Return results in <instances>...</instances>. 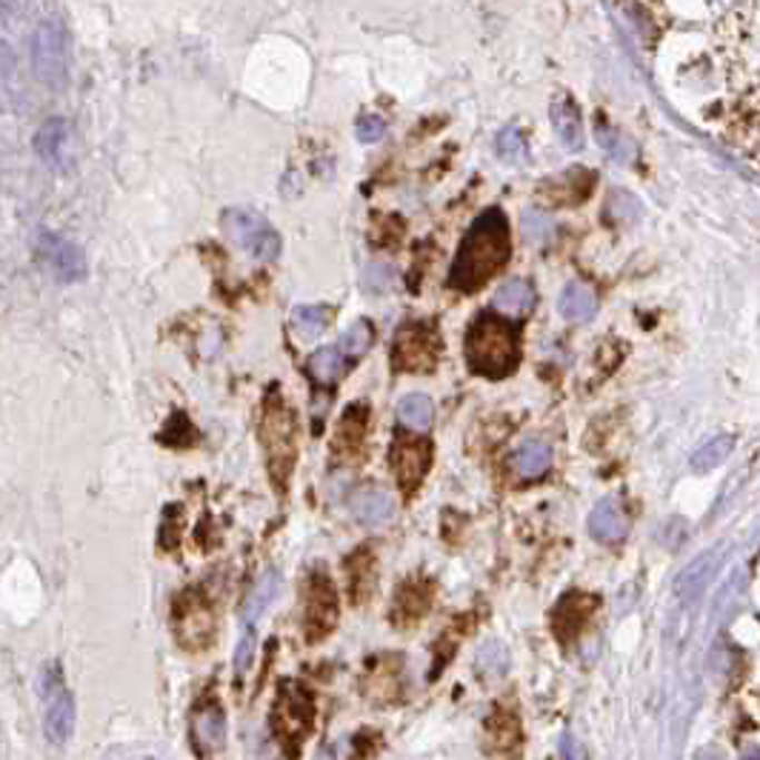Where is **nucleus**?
<instances>
[{"mask_svg": "<svg viewBox=\"0 0 760 760\" xmlns=\"http://www.w3.org/2000/svg\"><path fill=\"white\" fill-rule=\"evenodd\" d=\"M272 729L278 734L280 747L289 758H298L300 743L306 741L315 729V698L306 687L295 681L280 683L278 701L272 709Z\"/></svg>", "mask_w": 760, "mask_h": 760, "instance_id": "4", "label": "nucleus"}, {"mask_svg": "<svg viewBox=\"0 0 760 760\" xmlns=\"http://www.w3.org/2000/svg\"><path fill=\"white\" fill-rule=\"evenodd\" d=\"M743 760H760V749H749V752L743 754Z\"/></svg>", "mask_w": 760, "mask_h": 760, "instance_id": "41", "label": "nucleus"}, {"mask_svg": "<svg viewBox=\"0 0 760 760\" xmlns=\"http://www.w3.org/2000/svg\"><path fill=\"white\" fill-rule=\"evenodd\" d=\"M549 226V218L541 213H526V235L530 238H541L543 231H546Z\"/></svg>", "mask_w": 760, "mask_h": 760, "instance_id": "38", "label": "nucleus"}, {"mask_svg": "<svg viewBox=\"0 0 760 760\" xmlns=\"http://www.w3.org/2000/svg\"><path fill=\"white\" fill-rule=\"evenodd\" d=\"M432 417H435V406L426 395L415 392V395H406L401 404H397V421L415 432H424L432 426Z\"/></svg>", "mask_w": 760, "mask_h": 760, "instance_id": "28", "label": "nucleus"}, {"mask_svg": "<svg viewBox=\"0 0 760 760\" xmlns=\"http://www.w3.org/2000/svg\"><path fill=\"white\" fill-rule=\"evenodd\" d=\"M517 357H521L517 332L506 320L481 315L466 332V364L477 375H510L517 366Z\"/></svg>", "mask_w": 760, "mask_h": 760, "instance_id": "2", "label": "nucleus"}, {"mask_svg": "<svg viewBox=\"0 0 760 760\" xmlns=\"http://www.w3.org/2000/svg\"><path fill=\"white\" fill-rule=\"evenodd\" d=\"M38 258L47 266L49 275L60 284H78L89 275L87 255L75 240L60 238L55 231H40L38 238Z\"/></svg>", "mask_w": 760, "mask_h": 760, "instance_id": "9", "label": "nucleus"}, {"mask_svg": "<svg viewBox=\"0 0 760 760\" xmlns=\"http://www.w3.org/2000/svg\"><path fill=\"white\" fill-rule=\"evenodd\" d=\"M589 532H592V537L601 543L623 541L629 532V515L621 506V501L606 497V501L598 503L595 510H592V515H589Z\"/></svg>", "mask_w": 760, "mask_h": 760, "instance_id": "20", "label": "nucleus"}, {"mask_svg": "<svg viewBox=\"0 0 760 760\" xmlns=\"http://www.w3.org/2000/svg\"><path fill=\"white\" fill-rule=\"evenodd\" d=\"M32 69L40 83L52 92L67 87L69 78V34L58 18L40 20L32 34Z\"/></svg>", "mask_w": 760, "mask_h": 760, "instance_id": "5", "label": "nucleus"}, {"mask_svg": "<svg viewBox=\"0 0 760 760\" xmlns=\"http://www.w3.org/2000/svg\"><path fill=\"white\" fill-rule=\"evenodd\" d=\"M552 126H555V135L569 152H578L583 146V126H581V112L569 98H557L552 103Z\"/></svg>", "mask_w": 760, "mask_h": 760, "instance_id": "21", "label": "nucleus"}, {"mask_svg": "<svg viewBox=\"0 0 760 760\" xmlns=\"http://www.w3.org/2000/svg\"><path fill=\"white\" fill-rule=\"evenodd\" d=\"M366 430H369V409L364 404H355L344 412L340 424H337L335 432V455L346 457H357L364 452V441H366Z\"/></svg>", "mask_w": 760, "mask_h": 760, "instance_id": "18", "label": "nucleus"}, {"mask_svg": "<svg viewBox=\"0 0 760 760\" xmlns=\"http://www.w3.org/2000/svg\"><path fill=\"white\" fill-rule=\"evenodd\" d=\"M389 461L401 490L412 495L432 466V443L424 437H395Z\"/></svg>", "mask_w": 760, "mask_h": 760, "instance_id": "11", "label": "nucleus"}, {"mask_svg": "<svg viewBox=\"0 0 760 760\" xmlns=\"http://www.w3.org/2000/svg\"><path fill=\"white\" fill-rule=\"evenodd\" d=\"M332 309L329 306H298L292 312V324L304 337H318L329 326Z\"/></svg>", "mask_w": 760, "mask_h": 760, "instance_id": "31", "label": "nucleus"}, {"mask_svg": "<svg viewBox=\"0 0 760 760\" xmlns=\"http://www.w3.org/2000/svg\"><path fill=\"white\" fill-rule=\"evenodd\" d=\"M69 146H72V124L63 118H49L34 135V152L55 172H63L69 166Z\"/></svg>", "mask_w": 760, "mask_h": 760, "instance_id": "13", "label": "nucleus"}, {"mask_svg": "<svg viewBox=\"0 0 760 760\" xmlns=\"http://www.w3.org/2000/svg\"><path fill=\"white\" fill-rule=\"evenodd\" d=\"M355 132L361 144H377L386 135V120L377 118V115H364V118L357 120Z\"/></svg>", "mask_w": 760, "mask_h": 760, "instance_id": "34", "label": "nucleus"}, {"mask_svg": "<svg viewBox=\"0 0 760 760\" xmlns=\"http://www.w3.org/2000/svg\"><path fill=\"white\" fill-rule=\"evenodd\" d=\"M732 450H734V437L718 435V437H712V441L703 443L701 450L694 452L689 466H692V472H698V475H707V472H712L714 466H721V463L732 455Z\"/></svg>", "mask_w": 760, "mask_h": 760, "instance_id": "29", "label": "nucleus"}, {"mask_svg": "<svg viewBox=\"0 0 760 760\" xmlns=\"http://www.w3.org/2000/svg\"><path fill=\"white\" fill-rule=\"evenodd\" d=\"M721 561H723L721 549H707V552H701V555L694 557V561L683 569L681 575L674 578V583H672L674 598L687 603L698 601L703 589H707L709 581L714 578V572H718V566H721Z\"/></svg>", "mask_w": 760, "mask_h": 760, "instance_id": "15", "label": "nucleus"}, {"mask_svg": "<svg viewBox=\"0 0 760 760\" xmlns=\"http://www.w3.org/2000/svg\"><path fill=\"white\" fill-rule=\"evenodd\" d=\"M43 729L52 743H67L75 732V701L58 667H49L43 681Z\"/></svg>", "mask_w": 760, "mask_h": 760, "instance_id": "10", "label": "nucleus"}, {"mask_svg": "<svg viewBox=\"0 0 760 760\" xmlns=\"http://www.w3.org/2000/svg\"><path fill=\"white\" fill-rule=\"evenodd\" d=\"M349 364L352 361L344 355V352H340V346H324V349H318L309 357L306 369H309L315 384L332 386L344 377V372L349 369Z\"/></svg>", "mask_w": 760, "mask_h": 760, "instance_id": "24", "label": "nucleus"}, {"mask_svg": "<svg viewBox=\"0 0 760 760\" xmlns=\"http://www.w3.org/2000/svg\"><path fill=\"white\" fill-rule=\"evenodd\" d=\"M220 224H224L226 235L255 260L269 264V260H275L280 255V235L272 229V224L264 215L249 209V206H231V209H226L220 215Z\"/></svg>", "mask_w": 760, "mask_h": 760, "instance_id": "6", "label": "nucleus"}, {"mask_svg": "<svg viewBox=\"0 0 760 760\" xmlns=\"http://www.w3.org/2000/svg\"><path fill=\"white\" fill-rule=\"evenodd\" d=\"M193 734L200 754H215L226 747V714L218 701H204L193 714Z\"/></svg>", "mask_w": 760, "mask_h": 760, "instance_id": "17", "label": "nucleus"}, {"mask_svg": "<svg viewBox=\"0 0 760 760\" xmlns=\"http://www.w3.org/2000/svg\"><path fill=\"white\" fill-rule=\"evenodd\" d=\"M366 284H369V289L384 292L386 286L392 284V269H389V266H369V275H366Z\"/></svg>", "mask_w": 760, "mask_h": 760, "instance_id": "37", "label": "nucleus"}, {"mask_svg": "<svg viewBox=\"0 0 760 760\" xmlns=\"http://www.w3.org/2000/svg\"><path fill=\"white\" fill-rule=\"evenodd\" d=\"M280 595V575L275 572V569H269L264 578H260L258 583H255V589H251L249 601H246V609H244V618L246 623H255L260 615H264L266 609L275 603V598Z\"/></svg>", "mask_w": 760, "mask_h": 760, "instance_id": "27", "label": "nucleus"}, {"mask_svg": "<svg viewBox=\"0 0 760 760\" xmlns=\"http://www.w3.org/2000/svg\"><path fill=\"white\" fill-rule=\"evenodd\" d=\"M340 606L337 592L324 572H312L304 583V635L309 643H318L335 629Z\"/></svg>", "mask_w": 760, "mask_h": 760, "instance_id": "8", "label": "nucleus"}, {"mask_svg": "<svg viewBox=\"0 0 760 760\" xmlns=\"http://www.w3.org/2000/svg\"><path fill=\"white\" fill-rule=\"evenodd\" d=\"M694 760H723V754L718 752V749L709 747V749H701V752L694 754Z\"/></svg>", "mask_w": 760, "mask_h": 760, "instance_id": "40", "label": "nucleus"}, {"mask_svg": "<svg viewBox=\"0 0 760 760\" xmlns=\"http://www.w3.org/2000/svg\"><path fill=\"white\" fill-rule=\"evenodd\" d=\"M486 734H490L492 747L506 749V752H512L521 743V727H517V718L512 712L492 714L490 723H486Z\"/></svg>", "mask_w": 760, "mask_h": 760, "instance_id": "30", "label": "nucleus"}, {"mask_svg": "<svg viewBox=\"0 0 760 760\" xmlns=\"http://www.w3.org/2000/svg\"><path fill=\"white\" fill-rule=\"evenodd\" d=\"M295 415L284 404L278 389H269L264 401V417H260V437H264L266 461H269V477L278 490H286L295 457H298V441H295Z\"/></svg>", "mask_w": 760, "mask_h": 760, "instance_id": "3", "label": "nucleus"}, {"mask_svg": "<svg viewBox=\"0 0 760 760\" xmlns=\"http://www.w3.org/2000/svg\"><path fill=\"white\" fill-rule=\"evenodd\" d=\"M441 357V335L432 324L412 320L397 329L392 344V366L397 372H432Z\"/></svg>", "mask_w": 760, "mask_h": 760, "instance_id": "7", "label": "nucleus"}, {"mask_svg": "<svg viewBox=\"0 0 760 760\" xmlns=\"http://www.w3.org/2000/svg\"><path fill=\"white\" fill-rule=\"evenodd\" d=\"M475 667L483 678H501V674L510 669V652H506V647L497 641L483 643V647L477 649Z\"/></svg>", "mask_w": 760, "mask_h": 760, "instance_id": "32", "label": "nucleus"}, {"mask_svg": "<svg viewBox=\"0 0 760 760\" xmlns=\"http://www.w3.org/2000/svg\"><path fill=\"white\" fill-rule=\"evenodd\" d=\"M251 658H255V635L246 632L238 643V652H235V669H238V674H244L249 669Z\"/></svg>", "mask_w": 760, "mask_h": 760, "instance_id": "36", "label": "nucleus"}, {"mask_svg": "<svg viewBox=\"0 0 760 760\" xmlns=\"http://www.w3.org/2000/svg\"><path fill=\"white\" fill-rule=\"evenodd\" d=\"M175 621H178V641L186 649H206L215 635V615L209 603L195 592H186L175 609Z\"/></svg>", "mask_w": 760, "mask_h": 760, "instance_id": "12", "label": "nucleus"}, {"mask_svg": "<svg viewBox=\"0 0 760 760\" xmlns=\"http://www.w3.org/2000/svg\"><path fill=\"white\" fill-rule=\"evenodd\" d=\"M346 575H349V592L355 598V603L366 601L375 586V555L372 549H357L355 555L346 561Z\"/></svg>", "mask_w": 760, "mask_h": 760, "instance_id": "26", "label": "nucleus"}, {"mask_svg": "<svg viewBox=\"0 0 760 760\" xmlns=\"http://www.w3.org/2000/svg\"><path fill=\"white\" fill-rule=\"evenodd\" d=\"M369 344H372V326L366 324V320H357V324L349 326L346 335L340 337V352H344L349 361H355V357H361L366 349H369Z\"/></svg>", "mask_w": 760, "mask_h": 760, "instance_id": "33", "label": "nucleus"}, {"mask_svg": "<svg viewBox=\"0 0 760 760\" xmlns=\"http://www.w3.org/2000/svg\"><path fill=\"white\" fill-rule=\"evenodd\" d=\"M349 510L357 523H364V526H381V523H386L395 515V497L386 490H381V486H364V490H357L355 495H352Z\"/></svg>", "mask_w": 760, "mask_h": 760, "instance_id": "19", "label": "nucleus"}, {"mask_svg": "<svg viewBox=\"0 0 760 760\" xmlns=\"http://www.w3.org/2000/svg\"><path fill=\"white\" fill-rule=\"evenodd\" d=\"M561 752L566 760H586V752H583V747L578 741H572V738H563Z\"/></svg>", "mask_w": 760, "mask_h": 760, "instance_id": "39", "label": "nucleus"}, {"mask_svg": "<svg viewBox=\"0 0 760 760\" xmlns=\"http://www.w3.org/2000/svg\"><path fill=\"white\" fill-rule=\"evenodd\" d=\"M497 152H501L503 160H521L526 155V146H523V138L517 129H506L497 138Z\"/></svg>", "mask_w": 760, "mask_h": 760, "instance_id": "35", "label": "nucleus"}, {"mask_svg": "<svg viewBox=\"0 0 760 760\" xmlns=\"http://www.w3.org/2000/svg\"><path fill=\"white\" fill-rule=\"evenodd\" d=\"M510 251V220L503 218L501 209H486L470 226L461 249H457V258L450 272V284L461 292L481 289L492 275H497L506 266Z\"/></svg>", "mask_w": 760, "mask_h": 760, "instance_id": "1", "label": "nucleus"}, {"mask_svg": "<svg viewBox=\"0 0 760 760\" xmlns=\"http://www.w3.org/2000/svg\"><path fill=\"white\" fill-rule=\"evenodd\" d=\"M495 309L501 312V315H506V318H515V320H523L526 315L532 312V306H535V292H532V286L526 284V280H510V284H503L501 289L495 292Z\"/></svg>", "mask_w": 760, "mask_h": 760, "instance_id": "23", "label": "nucleus"}, {"mask_svg": "<svg viewBox=\"0 0 760 760\" xmlns=\"http://www.w3.org/2000/svg\"><path fill=\"white\" fill-rule=\"evenodd\" d=\"M557 309L566 320H578V324H586L598 315V295L589 289L586 284H572L561 292V300H557Z\"/></svg>", "mask_w": 760, "mask_h": 760, "instance_id": "22", "label": "nucleus"}, {"mask_svg": "<svg viewBox=\"0 0 760 760\" xmlns=\"http://www.w3.org/2000/svg\"><path fill=\"white\" fill-rule=\"evenodd\" d=\"M549 466H552V450H549L543 441H526L521 450L512 455V470L523 481H532V477L546 475Z\"/></svg>", "mask_w": 760, "mask_h": 760, "instance_id": "25", "label": "nucleus"}, {"mask_svg": "<svg viewBox=\"0 0 760 760\" xmlns=\"http://www.w3.org/2000/svg\"><path fill=\"white\" fill-rule=\"evenodd\" d=\"M432 595H435V586L424 578H412V581L401 583L395 592V603H392V621L397 626H412L415 621L430 612Z\"/></svg>", "mask_w": 760, "mask_h": 760, "instance_id": "14", "label": "nucleus"}, {"mask_svg": "<svg viewBox=\"0 0 760 760\" xmlns=\"http://www.w3.org/2000/svg\"><path fill=\"white\" fill-rule=\"evenodd\" d=\"M595 609H598V598L572 592V595L563 598V601L555 606V612H552V632H555L563 643H572L578 635H581L583 623L592 618Z\"/></svg>", "mask_w": 760, "mask_h": 760, "instance_id": "16", "label": "nucleus"}]
</instances>
